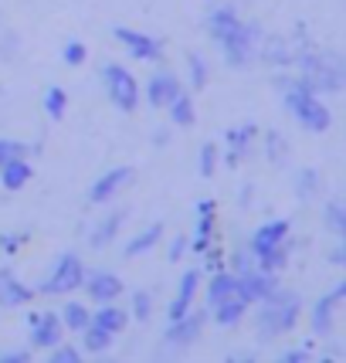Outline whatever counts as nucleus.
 Masks as SVG:
<instances>
[{
  "instance_id": "obj_18",
  "label": "nucleus",
  "mask_w": 346,
  "mask_h": 363,
  "mask_svg": "<svg viewBox=\"0 0 346 363\" xmlns=\"http://www.w3.org/2000/svg\"><path fill=\"white\" fill-rule=\"evenodd\" d=\"M214 241V201H201L197 204V231L194 238H187V248H194L197 255H204Z\"/></svg>"
},
{
  "instance_id": "obj_2",
  "label": "nucleus",
  "mask_w": 346,
  "mask_h": 363,
  "mask_svg": "<svg viewBox=\"0 0 346 363\" xmlns=\"http://www.w3.org/2000/svg\"><path fill=\"white\" fill-rule=\"evenodd\" d=\"M302 316V299L299 292H292V289H275L268 299H262L258 306V313H255V330L262 340H275V336H282L289 333Z\"/></svg>"
},
{
  "instance_id": "obj_30",
  "label": "nucleus",
  "mask_w": 346,
  "mask_h": 363,
  "mask_svg": "<svg viewBox=\"0 0 346 363\" xmlns=\"http://www.w3.org/2000/svg\"><path fill=\"white\" fill-rule=\"evenodd\" d=\"M167 109H170V123H173V126L187 129V126H194V123H197V116H194V99H190L187 92L177 95Z\"/></svg>"
},
{
  "instance_id": "obj_31",
  "label": "nucleus",
  "mask_w": 346,
  "mask_h": 363,
  "mask_svg": "<svg viewBox=\"0 0 346 363\" xmlns=\"http://www.w3.org/2000/svg\"><path fill=\"white\" fill-rule=\"evenodd\" d=\"M296 190H299L302 201H316V197L323 194V177H319V170H302V174L296 177Z\"/></svg>"
},
{
  "instance_id": "obj_50",
  "label": "nucleus",
  "mask_w": 346,
  "mask_h": 363,
  "mask_svg": "<svg viewBox=\"0 0 346 363\" xmlns=\"http://www.w3.org/2000/svg\"><path fill=\"white\" fill-rule=\"evenodd\" d=\"M330 262H336V265H343V262H346V248H343V245H336V248H333Z\"/></svg>"
},
{
  "instance_id": "obj_7",
  "label": "nucleus",
  "mask_w": 346,
  "mask_h": 363,
  "mask_svg": "<svg viewBox=\"0 0 346 363\" xmlns=\"http://www.w3.org/2000/svg\"><path fill=\"white\" fill-rule=\"evenodd\" d=\"M112 38L129 51L133 62H163V45H160L153 34H143V31H133V28H116Z\"/></svg>"
},
{
  "instance_id": "obj_25",
  "label": "nucleus",
  "mask_w": 346,
  "mask_h": 363,
  "mask_svg": "<svg viewBox=\"0 0 346 363\" xmlns=\"http://www.w3.org/2000/svg\"><path fill=\"white\" fill-rule=\"evenodd\" d=\"M160 238H163V224H150V228H143L140 235H133L129 238V245H126V258H140V255L146 252H153L160 245Z\"/></svg>"
},
{
  "instance_id": "obj_42",
  "label": "nucleus",
  "mask_w": 346,
  "mask_h": 363,
  "mask_svg": "<svg viewBox=\"0 0 346 363\" xmlns=\"http://www.w3.org/2000/svg\"><path fill=\"white\" fill-rule=\"evenodd\" d=\"M228 265H231V272H245V269H252L255 265V255L248 252V248H235V252L228 255Z\"/></svg>"
},
{
  "instance_id": "obj_9",
  "label": "nucleus",
  "mask_w": 346,
  "mask_h": 363,
  "mask_svg": "<svg viewBox=\"0 0 346 363\" xmlns=\"http://www.w3.org/2000/svg\"><path fill=\"white\" fill-rule=\"evenodd\" d=\"M28 326H31V347L34 350H51L55 343L65 340L62 319H58V313H51V309L28 316Z\"/></svg>"
},
{
  "instance_id": "obj_29",
  "label": "nucleus",
  "mask_w": 346,
  "mask_h": 363,
  "mask_svg": "<svg viewBox=\"0 0 346 363\" xmlns=\"http://www.w3.org/2000/svg\"><path fill=\"white\" fill-rule=\"evenodd\" d=\"M112 340H116L112 333L99 330V326H92V323H89V326L82 330V350H85V353H95V357H102V353H109Z\"/></svg>"
},
{
  "instance_id": "obj_39",
  "label": "nucleus",
  "mask_w": 346,
  "mask_h": 363,
  "mask_svg": "<svg viewBox=\"0 0 346 363\" xmlns=\"http://www.w3.org/2000/svg\"><path fill=\"white\" fill-rule=\"evenodd\" d=\"M85 58H89V48L82 45V41H68V45L62 48V62L68 65V68H79V65H85Z\"/></svg>"
},
{
  "instance_id": "obj_14",
  "label": "nucleus",
  "mask_w": 346,
  "mask_h": 363,
  "mask_svg": "<svg viewBox=\"0 0 346 363\" xmlns=\"http://www.w3.org/2000/svg\"><path fill=\"white\" fill-rule=\"evenodd\" d=\"M346 299V285L340 282L333 292H326L323 299L313 306V333L319 336H330L333 326H336V309H340V302Z\"/></svg>"
},
{
  "instance_id": "obj_6",
  "label": "nucleus",
  "mask_w": 346,
  "mask_h": 363,
  "mask_svg": "<svg viewBox=\"0 0 346 363\" xmlns=\"http://www.w3.org/2000/svg\"><path fill=\"white\" fill-rule=\"evenodd\" d=\"M258 41H262V28L241 21L228 38H221L218 45H221V51H224V62L231 65V68H245V65H252V55H255V45H258Z\"/></svg>"
},
{
  "instance_id": "obj_19",
  "label": "nucleus",
  "mask_w": 346,
  "mask_h": 363,
  "mask_svg": "<svg viewBox=\"0 0 346 363\" xmlns=\"http://www.w3.org/2000/svg\"><path fill=\"white\" fill-rule=\"evenodd\" d=\"M289 221H268V224H262L258 231L252 235V241H248V252L252 255H262V252H268V248H275V245H282L285 238H289Z\"/></svg>"
},
{
  "instance_id": "obj_51",
  "label": "nucleus",
  "mask_w": 346,
  "mask_h": 363,
  "mask_svg": "<svg viewBox=\"0 0 346 363\" xmlns=\"http://www.w3.org/2000/svg\"><path fill=\"white\" fill-rule=\"evenodd\" d=\"M153 143H157V146H167V143H170V133H167V129H157V133H153Z\"/></svg>"
},
{
  "instance_id": "obj_13",
  "label": "nucleus",
  "mask_w": 346,
  "mask_h": 363,
  "mask_svg": "<svg viewBox=\"0 0 346 363\" xmlns=\"http://www.w3.org/2000/svg\"><path fill=\"white\" fill-rule=\"evenodd\" d=\"M180 92H184V85H180V79L170 75V72H157L153 79L146 82V89H140V95H146V102H150L153 109H167Z\"/></svg>"
},
{
  "instance_id": "obj_24",
  "label": "nucleus",
  "mask_w": 346,
  "mask_h": 363,
  "mask_svg": "<svg viewBox=\"0 0 346 363\" xmlns=\"http://www.w3.org/2000/svg\"><path fill=\"white\" fill-rule=\"evenodd\" d=\"M238 24H241V17H238L235 7H218V11H211V17H207V34L214 41H221V38H228V34L235 31Z\"/></svg>"
},
{
  "instance_id": "obj_17",
  "label": "nucleus",
  "mask_w": 346,
  "mask_h": 363,
  "mask_svg": "<svg viewBox=\"0 0 346 363\" xmlns=\"http://www.w3.org/2000/svg\"><path fill=\"white\" fill-rule=\"evenodd\" d=\"M248 306L252 302L245 299L241 292H231V296H224V299H218L211 306V316H214L218 326H238L245 319V313H248Z\"/></svg>"
},
{
  "instance_id": "obj_1",
  "label": "nucleus",
  "mask_w": 346,
  "mask_h": 363,
  "mask_svg": "<svg viewBox=\"0 0 346 363\" xmlns=\"http://www.w3.org/2000/svg\"><path fill=\"white\" fill-rule=\"evenodd\" d=\"M275 85H279L285 106H289V112L299 119L302 129H309V133H326V129L333 126V112L319 102V95H316L302 79L279 75V79H275Z\"/></svg>"
},
{
  "instance_id": "obj_47",
  "label": "nucleus",
  "mask_w": 346,
  "mask_h": 363,
  "mask_svg": "<svg viewBox=\"0 0 346 363\" xmlns=\"http://www.w3.org/2000/svg\"><path fill=\"white\" fill-rule=\"evenodd\" d=\"M14 48H17V34L7 31L4 34V41H0V55H4V58H11V55H14Z\"/></svg>"
},
{
  "instance_id": "obj_43",
  "label": "nucleus",
  "mask_w": 346,
  "mask_h": 363,
  "mask_svg": "<svg viewBox=\"0 0 346 363\" xmlns=\"http://www.w3.org/2000/svg\"><path fill=\"white\" fill-rule=\"evenodd\" d=\"M24 245V235H0V252L4 255H17Z\"/></svg>"
},
{
  "instance_id": "obj_45",
  "label": "nucleus",
  "mask_w": 346,
  "mask_h": 363,
  "mask_svg": "<svg viewBox=\"0 0 346 363\" xmlns=\"http://www.w3.org/2000/svg\"><path fill=\"white\" fill-rule=\"evenodd\" d=\"M31 360V350H7L0 353V363H28Z\"/></svg>"
},
{
  "instance_id": "obj_49",
  "label": "nucleus",
  "mask_w": 346,
  "mask_h": 363,
  "mask_svg": "<svg viewBox=\"0 0 346 363\" xmlns=\"http://www.w3.org/2000/svg\"><path fill=\"white\" fill-rule=\"evenodd\" d=\"M187 309H190V306H184L180 299H173V302H170V323H173V319H180L184 313H187Z\"/></svg>"
},
{
  "instance_id": "obj_34",
  "label": "nucleus",
  "mask_w": 346,
  "mask_h": 363,
  "mask_svg": "<svg viewBox=\"0 0 346 363\" xmlns=\"http://www.w3.org/2000/svg\"><path fill=\"white\" fill-rule=\"evenodd\" d=\"M65 109H68V95H65L62 85H48L45 92V112L51 116V119H62Z\"/></svg>"
},
{
  "instance_id": "obj_33",
  "label": "nucleus",
  "mask_w": 346,
  "mask_h": 363,
  "mask_svg": "<svg viewBox=\"0 0 346 363\" xmlns=\"http://www.w3.org/2000/svg\"><path fill=\"white\" fill-rule=\"evenodd\" d=\"M197 289H201V269H187L184 279H180V285H177V299L184 302V306H194Z\"/></svg>"
},
{
  "instance_id": "obj_4",
  "label": "nucleus",
  "mask_w": 346,
  "mask_h": 363,
  "mask_svg": "<svg viewBox=\"0 0 346 363\" xmlns=\"http://www.w3.org/2000/svg\"><path fill=\"white\" fill-rule=\"evenodd\" d=\"M99 79H102L106 95H109V102L116 106V109L119 112H136V106H140V82L133 79L129 68H123L119 62H109V65H102Z\"/></svg>"
},
{
  "instance_id": "obj_23",
  "label": "nucleus",
  "mask_w": 346,
  "mask_h": 363,
  "mask_svg": "<svg viewBox=\"0 0 346 363\" xmlns=\"http://www.w3.org/2000/svg\"><path fill=\"white\" fill-rule=\"evenodd\" d=\"M123 221H126V211H112V214H106L102 221L92 228V235H89V245L92 248H106L112 238L123 231Z\"/></svg>"
},
{
  "instance_id": "obj_35",
  "label": "nucleus",
  "mask_w": 346,
  "mask_h": 363,
  "mask_svg": "<svg viewBox=\"0 0 346 363\" xmlns=\"http://www.w3.org/2000/svg\"><path fill=\"white\" fill-rule=\"evenodd\" d=\"M265 153L272 163H285V153H289V143L279 129H268L265 133Z\"/></svg>"
},
{
  "instance_id": "obj_12",
  "label": "nucleus",
  "mask_w": 346,
  "mask_h": 363,
  "mask_svg": "<svg viewBox=\"0 0 346 363\" xmlns=\"http://www.w3.org/2000/svg\"><path fill=\"white\" fill-rule=\"evenodd\" d=\"M255 51L272 68H292V62H296V48L282 34H262V41L255 45Z\"/></svg>"
},
{
  "instance_id": "obj_37",
  "label": "nucleus",
  "mask_w": 346,
  "mask_h": 363,
  "mask_svg": "<svg viewBox=\"0 0 346 363\" xmlns=\"http://www.w3.org/2000/svg\"><path fill=\"white\" fill-rule=\"evenodd\" d=\"M326 224H330L333 235H346V207L343 201H326Z\"/></svg>"
},
{
  "instance_id": "obj_40",
  "label": "nucleus",
  "mask_w": 346,
  "mask_h": 363,
  "mask_svg": "<svg viewBox=\"0 0 346 363\" xmlns=\"http://www.w3.org/2000/svg\"><path fill=\"white\" fill-rule=\"evenodd\" d=\"M51 353V363H79L82 360V350L79 347H72V343H55V347L48 350Z\"/></svg>"
},
{
  "instance_id": "obj_26",
  "label": "nucleus",
  "mask_w": 346,
  "mask_h": 363,
  "mask_svg": "<svg viewBox=\"0 0 346 363\" xmlns=\"http://www.w3.org/2000/svg\"><path fill=\"white\" fill-rule=\"evenodd\" d=\"M289 252H292V241L285 238L282 245H275V248H268V252L255 255V265L262 272H275V275H279V272L289 265Z\"/></svg>"
},
{
  "instance_id": "obj_10",
  "label": "nucleus",
  "mask_w": 346,
  "mask_h": 363,
  "mask_svg": "<svg viewBox=\"0 0 346 363\" xmlns=\"http://www.w3.org/2000/svg\"><path fill=\"white\" fill-rule=\"evenodd\" d=\"M238 292L245 296L248 302H262L268 299L275 289H279V279H275V272H262L258 265H252V269L238 272Z\"/></svg>"
},
{
  "instance_id": "obj_5",
  "label": "nucleus",
  "mask_w": 346,
  "mask_h": 363,
  "mask_svg": "<svg viewBox=\"0 0 346 363\" xmlns=\"http://www.w3.org/2000/svg\"><path fill=\"white\" fill-rule=\"evenodd\" d=\"M82 279H85V265H82V258L75 252H65L51 272L45 275V282L38 285V292L41 296H68V292H75L82 289Z\"/></svg>"
},
{
  "instance_id": "obj_36",
  "label": "nucleus",
  "mask_w": 346,
  "mask_h": 363,
  "mask_svg": "<svg viewBox=\"0 0 346 363\" xmlns=\"http://www.w3.org/2000/svg\"><path fill=\"white\" fill-rule=\"evenodd\" d=\"M218 157H221V143H204V146H201V157H197L201 177H211L218 170Z\"/></svg>"
},
{
  "instance_id": "obj_44",
  "label": "nucleus",
  "mask_w": 346,
  "mask_h": 363,
  "mask_svg": "<svg viewBox=\"0 0 346 363\" xmlns=\"http://www.w3.org/2000/svg\"><path fill=\"white\" fill-rule=\"evenodd\" d=\"M184 255H187V238L177 235V238L170 241V252H167V258H170V262H180Z\"/></svg>"
},
{
  "instance_id": "obj_20",
  "label": "nucleus",
  "mask_w": 346,
  "mask_h": 363,
  "mask_svg": "<svg viewBox=\"0 0 346 363\" xmlns=\"http://www.w3.org/2000/svg\"><path fill=\"white\" fill-rule=\"evenodd\" d=\"M31 163H28V157H17V160H7V163H0V184H4V190H11V194H17V190L28 187V180H31Z\"/></svg>"
},
{
  "instance_id": "obj_48",
  "label": "nucleus",
  "mask_w": 346,
  "mask_h": 363,
  "mask_svg": "<svg viewBox=\"0 0 346 363\" xmlns=\"http://www.w3.org/2000/svg\"><path fill=\"white\" fill-rule=\"evenodd\" d=\"M282 360L285 363H302V360H309V353H306V350H289Z\"/></svg>"
},
{
  "instance_id": "obj_15",
  "label": "nucleus",
  "mask_w": 346,
  "mask_h": 363,
  "mask_svg": "<svg viewBox=\"0 0 346 363\" xmlns=\"http://www.w3.org/2000/svg\"><path fill=\"white\" fill-rule=\"evenodd\" d=\"M133 177H136V174H133L129 167H112V170H106V174L92 184V190H89V201H92V204H106V201H112V197L126 187V184H133Z\"/></svg>"
},
{
  "instance_id": "obj_41",
  "label": "nucleus",
  "mask_w": 346,
  "mask_h": 363,
  "mask_svg": "<svg viewBox=\"0 0 346 363\" xmlns=\"http://www.w3.org/2000/svg\"><path fill=\"white\" fill-rule=\"evenodd\" d=\"M31 153V146L21 140H0V163H7V160H17V157H28Z\"/></svg>"
},
{
  "instance_id": "obj_8",
  "label": "nucleus",
  "mask_w": 346,
  "mask_h": 363,
  "mask_svg": "<svg viewBox=\"0 0 346 363\" xmlns=\"http://www.w3.org/2000/svg\"><path fill=\"white\" fill-rule=\"evenodd\" d=\"M204 319L207 313H184L180 319H173L170 330L163 333V343L170 350H190L197 340H201V333H204Z\"/></svg>"
},
{
  "instance_id": "obj_38",
  "label": "nucleus",
  "mask_w": 346,
  "mask_h": 363,
  "mask_svg": "<svg viewBox=\"0 0 346 363\" xmlns=\"http://www.w3.org/2000/svg\"><path fill=\"white\" fill-rule=\"evenodd\" d=\"M187 68H190V89H204L207 85V62H204V55H190L187 58Z\"/></svg>"
},
{
  "instance_id": "obj_3",
  "label": "nucleus",
  "mask_w": 346,
  "mask_h": 363,
  "mask_svg": "<svg viewBox=\"0 0 346 363\" xmlns=\"http://www.w3.org/2000/svg\"><path fill=\"white\" fill-rule=\"evenodd\" d=\"M296 68H299V79L313 89L316 95L326 92V95H336L343 89V62L340 55L333 51H316V48H302L296 51Z\"/></svg>"
},
{
  "instance_id": "obj_22",
  "label": "nucleus",
  "mask_w": 346,
  "mask_h": 363,
  "mask_svg": "<svg viewBox=\"0 0 346 363\" xmlns=\"http://www.w3.org/2000/svg\"><path fill=\"white\" fill-rule=\"evenodd\" d=\"M126 323H129V313L119 309V306H112V302H99V309L92 313V326L112 333V336L126 330Z\"/></svg>"
},
{
  "instance_id": "obj_11",
  "label": "nucleus",
  "mask_w": 346,
  "mask_h": 363,
  "mask_svg": "<svg viewBox=\"0 0 346 363\" xmlns=\"http://www.w3.org/2000/svg\"><path fill=\"white\" fill-rule=\"evenodd\" d=\"M82 289L92 302H116L123 296V279L116 272H89L85 269V279H82Z\"/></svg>"
},
{
  "instance_id": "obj_46",
  "label": "nucleus",
  "mask_w": 346,
  "mask_h": 363,
  "mask_svg": "<svg viewBox=\"0 0 346 363\" xmlns=\"http://www.w3.org/2000/svg\"><path fill=\"white\" fill-rule=\"evenodd\" d=\"M204 258H207V262H204V265H207V272H221V269H224V262H221L218 248H207V252H204Z\"/></svg>"
},
{
  "instance_id": "obj_16",
  "label": "nucleus",
  "mask_w": 346,
  "mask_h": 363,
  "mask_svg": "<svg viewBox=\"0 0 346 363\" xmlns=\"http://www.w3.org/2000/svg\"><path fill=\"white\" fill-rule=\"evenodd\" d=\"M34 299V289L24 285L11 269H0V309H17Z\"/></svg>"
},
{
  "instance_id": "obj_52",
  "label": "nucleus",
  "mask_w": 346,
  "mask_h": 363,
  "mask_svg": "<svg viewBox=\"0 0 346 363\" xmlns=\"http://www.w3.org/2000/svg\"><path fill=\"white\" fill-rule=\"evenodd\" d=\"M252 184H248V187H245V190H241V207H252Z\"/></svg>"
},
{
  "instance_id": "obj_21",
  "label": "nucleus",
  "mask_w": 346,
  "mask_h": 363,
  "mask_svg": "<svg viewBox=\"0 0 346 363\" xmlns=\"http://www.w3.org/2000/svg\"><path fill=\"white\" fill-rule=\"evenodd\" d=\"M258 136V129L255 126H238V129H228V136H224V143H228V167H238L241 160L248 157V146H252V140Z\"/></svg>"
},
{
  "instance_id": "obj_27",
  "label": "nucleus",
  "mask_w": 346,
  "mask_h": 363,
  "mask_svg": "<svg viewBox=\"0 0 346 363\" xmlns=\"http://www.w3.org/2000/svg\"><path fill=\"white\" fill-rule=\"evenodd\" d=\"M58 319H62L65 333H82L92 323V313H89V306H82V302H65Z\"/></svg>"
},
{
  "instance_id": "obj_32",
  "label": "nucleus",
  "mask_w": 346,
  "mask_h": 363,
  "mask_svg": "<svg viewBox=\"0 0 346 363\" xmlns=\"http://www.w3.org/2000/svg\"><path fill=\"white\" fill-rule=\"evenodd\" d=\"M129 316L140 319V323H146V319L153 316V292H146V289L133 292L129 296Z\"/></svg>"
},
{
  "instance_id": "obj_28",
  "label": "nucleus",
  "mask_w": 346,
  "mask_h": 363,
  "mask_svg": "<svg viewBox=\"0 0 346 363\" xmlns=\"http://www.w3.org/2000/svg\"><path fill=\"white\" fill-rule=\"evenodd\" d=\"M231 292H238V279L235 272H211V282H207V306H214L218 299H224V296H231Z\"/></svg>"
}]
</instances>
